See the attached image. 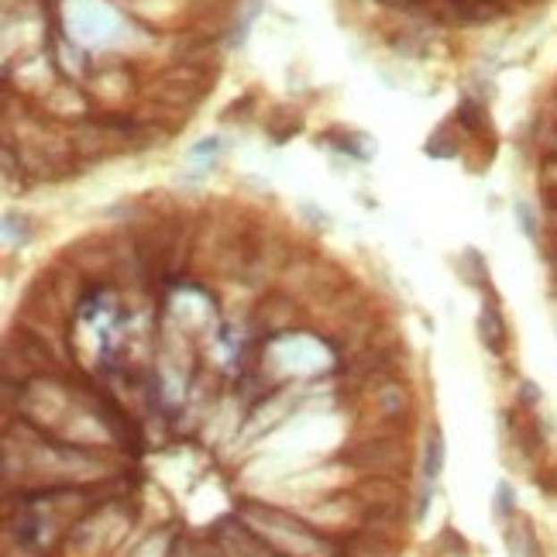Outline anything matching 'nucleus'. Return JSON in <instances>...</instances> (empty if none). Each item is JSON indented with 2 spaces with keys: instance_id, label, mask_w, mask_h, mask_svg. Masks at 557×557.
Masks as SVG:
<instances>
[{
  "instance_id": "39448f33",
  "label": "nucleus",
  "mask_w": 557,
  "mask_h": 557,
  "mask_svg": "<svg viewBox=\"0 0 557 557\" xmlns=\"http://www.w3.org/2000/svg\"><path fill=\"white\" fill-rule=\"evenodd\" d=\"M461 275H465V283H471V286H485V279H489V268H485L482 255L475 248H468L465 258H461Z\"/></svg>"
},
{
  "instance_id": "6e6552de",
  "label": "nucleus",
  "mask_w": 557,
  "mask_h": 557,
  "mask_svg": "<svg viewBox=\"0 0 557 557\" xmlns=\"http://www.w3.org/2000/svg\"><path fill=\"white\" fill-rule=\"evenodd\" d=\"M402 402H406V392H402L400 385H389V389L382 392L379 406H382V413H385V417H400Z\"/></svg>"
},
{
  "instance_id": "f257e3e1",
  "label": "nucleus",
  "mask_w": 557,
  "mask_h": 557,
  "mask_svg": "<svg viewBox=\"0 0 557 557\" xmlns=\"http://www.w3.org/2000/svg\"><path fill=\"white\" fill-rule=\"evenodd\" d=\"M344 461H351L358 468L372 471V468H392L406 461V444H392V441H368V444H358L355 451H344Z\"/></svg>"
},
{
  "instance_id": "f8f14e48",
  "label": "nucleus",
  "mask_w": 557,
  "mask_h": 557,
  "mask_svg": "<svg viewBox=\"0 0 557 557\" xmlns=\"http://www.w3.org/2000/svg\"><path fill=\"white\" fill-rule=\"evenodd\" d=\"M536 485L544 492H557V475H544V478H536Z\"/></svg>"
},
{
  "instance_id": "7ed1b4c3",
  "label": "nucleus",
  "mask_w": 557,
  "mask_h": 557,
  "mask_svg": "<svg viewBox=\"0 0 557 557\" xmlns=\"http://www.w3.org/2000/svg\"><path fill=\"white\" fill-rule=\"evenodd\" d=\"M506 547H510V557H540V540H536L530 519H510Z\"/></svg>"
},
{
  "instance_id": "423d86ee",
  "label": "nucleus",
  "mask_w": 557,
  "mask_h": 557,
  "mask_svg": "<svg viewBox=\"0 0 557 557\" xmlns=\"http://www.w3.org/2000/svg\"><path fill=\"white\" fill-rule=\"evenodd\" d=\"M513 513H516V492H513V485L510 482H499L495 485V502H492V516L495 519H513Z\"/></svg>"
},
{
  "instance_id": "ddd939ff",
  "label": "nucleus",
  "mask_w": 557,
  "mask_h": 557,
  "mask_svg": "<svg viewBox=\"0 0 557 557\" xmlns=\"http://www.w3.org/2000/svg\"><path fill=\"white\" fill-rule=\"evenodd\" d=\"M547 207H551V210L557 214V190H551V193H547Z\"/></svg>"
},
{
  "instance_id": "0eeeda50",
  "label": "nucleus",
  "mask_w": 557,
  "mask_h": 557,
  "mask_svg": "<svg viewBox=\"0 0 557 557\" xmlns=\"http://www.w3.org/2000/svg\"><path fill=\"white\" fill-rule=\"evenodd\" d=\"M437 547H441L444 554H451V557H468V551H471L468 540L458 534L454 527H444V530H441V540H437Z\"/></svg>"
},
{
  "instance_id": "1a4fd4ad",
  "label": "nucleus",
  "mask_w": 557,
  "mask_h": 557,
  "mask_svg": "<svg viewBox=\"0 0 557 557\" xmlns=\"http://www.w3.org/2000/svg\"><path fill=\"white\" fill-rule=\"evenodd\" d=\"M516 217H519L523 234H527V238H536V221H534V214H530V207H527V203H516Z\"/></svg>"
},
{
  "instance_id": "9d476101",
  "label": "nucleus",
  "mask_w": 557,
  "mask_h": 557,
  "mask_svg": "<svg viewBox=\"0 0 557 557\" xmlns=\"http://www.w3.org/2000/svg\"><path fill=\"white\" fill-rule=\"evenodd\" d=\"M430 499H434V482H426V478H424V489H420V495H417V510H413V519H424L426 506H430Z\"/></svg>"
},
{
  "instance_id": "9b49d317",
  "label": "nucleus",
  "mask_w": 557,
  "mask_h": 557,
  "mask_svg": "<svg viewBox=\"0 0 557 557\" xmlns=\"http://www.w3.org/2000/svg\"><path fill=\"white\" fill-rule=\"evenodd\" d=\"M519 402H523V406H536V402H540V389H536L534 382H523V385H519Z\"/></svg>"
},
{
  "instance_id": "f03ea898",
  "label": "nucleus",
  "mask_w": 557,
  "mask_h": 557,
  "mask_svg": "<svg viewBox=\"0 0 557 557\" xmlns=\"http://www.w3.org/2000/svg\"><path fill=\"white\" fill-rule=\"evenodd\" d=\"M478 341L489 348L492 355H502L506 344H510V334H506V320L495 307V300H489L482 313H478Z\"/></svg>"
},
{
  "instance_id": "20e7f679",
  "label": "nucleus",
  "mask_w": 557,
  "mask_h": 557,
  "mask_svg": "<svg viewBox=\"0 0 557 557\" xmlns=\"http://www.w3.org/2000/svg\"><path fill=\"white\" fill-rule=\"evenodd\" d=\"M441 471H444V434H441V426H430L424 444V478L437 482Z\"/></svg>"
}]
</instances>
